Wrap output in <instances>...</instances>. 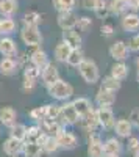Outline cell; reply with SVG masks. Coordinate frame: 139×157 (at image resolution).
<instances>
[{
  "label": "cell",
  "mask_w": 139,
  "mask_h": 157,
  "mask_svg": "<svg viewBox=\"0 0 139 157\" xmlns=\"http://www.w3.org/2000/svg\"><path fill=\"white\" fill-rule=\"evenodd\" d=\"M20 41L27 47H37L42 43V35L37 27L33 25H23L20 29Z\"/></svg>",
  "instance_id": "3957f363"
},
{
  "label": "cell",
  "mask_w": 139,
  "mask_h": 157,
  "mask_svg": "<svg viewBox=\"0 0 139 157\" xmlns=\"http://www.w3.org/2000/svg\"><path fill=\"white\" fill-rule=\"evenodd\" d=\"M133 157H139V148H137V149L133 152Z\"/></svg>",
  "instance_id": "bcb514c9"
},
{
  "label": "cell",
  "mask_w": 139,
  "mask_h": 157,
  "mask_svg": "<svg viewBox=\"0 0 139 157\" xmlns=\"http://www.w3.org/2000/svg\"><path fill=\"white\" fill-rule=\"evenodd\" d=\"M34 86H36V80H34V78L23 77V82H22V90L23 91H33Z\"/></svg>",
  "instance_id": "b9f144b4"
},
{
  "label": "cell",
  "mask_w": 139,
  "mask_h": 157,
  "mask_svg": "<svg viewBox=\"0 0 139 157\" xmlns=\"http://www.w3.org/2000/svg\"><path fill=\"white\" fill-rule=\"evenodd\" d=\"M30 63L34 64L37 69H41V71H42V69L47 66V64L50 63V60H48L47 52H44V50H41V49H36L33 54L30 55Z\"/></svg>",
  "instance_id": "44dd1931"
},
{
  "label": "cell",
  "mask_w": 139,
  "mask_h": 157,
  "mask_svg": "<svg viewBox=\"0 0 139 157\" xmlns=\"http://www.w3.org/2000/svg\"><path fill=\"white\" fill-rule=\"evenodd\" d=\"M22 146H23V141H22V140H17V138H14V137H8V138L5 140V143H3L2 149H3V152H5L6 155L16 157V155L22 154Z\"/></svg>",
  "instance_id": "4fadbf2b"
},
{
  "label": "cell",
  "mask_w": 139,
  "mask_h": 157,
  "mask_svg": "<svg viewBox=\"0 0 139 157\" xmlns=\"http://www.w3.org/2000/svg\"><path fill=\"white\" fill-rule=\"evenodd\" d=\"M120 86H122V82L117 80V78H114L112 75L105 77V78H103V82H102V88L109 90V91H114V93L120 90Z\"/></svg>",
  "instance_id": "836d02e7"
},
{
  "label": "cell",
  "mask_w": 139,
  "mask_h": 157,
  "mask_svg": "<svg viewBox=\"0 0 139 157\" xmlns=\"http://www.w3.org/2000/svg\"><path fill=\"white\" fill-rule=\"evenodd\" d=\"M136 80L139 82V69H137V72H136Z\"/></svg>",
  "instance_id": "f907efd6"
},
{
  "label": "cell",
  "mask_w": 139,
  "mask_h": 157,
  "mask_svg": "<svg viewBox=\"0 0 139 157\" xmlns=\"http://www.w3.org/2000/svg\"><path fill=\"white\" fill-rule=\"evenodd\" d=\"M41 148H42V152H44V154H50V155L56 154V152L59 151V146H58L55 137H47L45 141L41 145Z\"/></svg>",
  "instance_id": "1f68e13d"
},
{
  "label": "cell",
  "mask_w": 139,
  "mask_h": 157,
  "mask_svg": "<svg viewBox=\"0 0 139 157\" xmlns=\"http://www.w3.org/2000/svg\"><path fill=\"white\" fill-rule=\"evenodd\" d=\"M37 126L41 127V130L44 134H47L48 137H56L62 129H64V126H62L58 120H47V118H44L42 121L37 123Z\"/></svg>",
  "instance_id": "7c38bea8"
},
{
  "label": "cell",
  "mask_w": 139,
  "mask_h": 157,
  "mask_svg": "<svg viewBox=\"0 0 139 157\" xmlns=\"http://www.w3.org/2000/svg\"><path fill=\"white\" fill-rule=\"evenodd\" d=\"M17 71V61L12 57H3L0 60V74L3 75H12Z\"/></svg>",
  "instance_id": "603a6c76"
},
{
  "label": "cell",
  "mask_w": 139,
  "mask_h": 157,
  "mask_svg": "<svg viewBox=\"0 0 139 157\" xmlns=\"http://www.w3.org/2000/svg\"><path fill=\"white\" fill-rule=\"evenodd\" d=\"M41 78H42V83H44L45 86H50L52 83H55L58 78H61V77H59L58 68L55 66L53 63H48L47 66L41 71Z\"/></svg>",
  "instance_id": "5bb4252c"
},
{
  "label": "cell",
  "mask_w": 139,
  "mask_h": 157,
  "mask_svg": "<svg viewBox=\"0 0 139 157\" xmlns=\"http://www.w3.org/2000/svg\"><path fill=\"white\" fill-rule=\"evenodd\" d=\"M111 75L114 78H117V80H120V82L125 80V78L128 77V66L123 61H116L111 68Z\"/></svg>",
  "instance_id": "d4e9b609"
},
{
  "label": "cell",
  "mask_w": 139,
  "mask_h": 157,
  "mask_svg": "<svg viewBox=\"0 0 139 157\" xmlns=\"http://www.w3.org/2000/svg\"><path fill=\"white\" fill-rule=\"evenodd\" d=\"M61 107V113H59V123L62 126H73V124H77L78 120H80V115L78 112L75 110L73 107V104L72 102H67L64 101V104Z\"/></svg>",
  "instance_id": "277c9868"
},
{
  "label": "cell",
  "mask_w": 139,
  "mask_h": 157,
  "mask_svg": "<svg viewBox=\"0 0 139 157\" xmlns=\"http://www.w3.org/2000/svg\"><path fill=\"white\" fill-rule=\"evenodd\" d=\"M70 50H72V47L69 44H66L64 41H59L55 47V60L59 61V63H66Z\"/></svg>",
  "instance_id": "484cf974"
},
{
  "label": "cell",
  "mask_w": 139,
  "mask_h": 157,
  "mask_svg": "<svg viewBox=\"0 0 139 157\" xmlns=\"http://www.w3.org/2000/svg\"><path fill=\"white\" fill-rule=\"evenodd\" d=\"M75 27H77L80 32H87L92 27V21H91V17H87V16H81V17L77 19Z\"/></svg>",
  "instance_id": "f35d334b"
},
{
  "label": "cell",
  "mask_w": 139,
  "mask_h": 157,
  "mask_svg": "<svg viewBox=\"0 0 139 157\" xmlns=\"http://www.w3.org/2000/svg\"><path fill=\"white\" fill-rule=\"evenodd\" d=\"M77 5V0H53V6L55 10L59 11H70Z\"/></svg>",
  "instance_id": "8d00e7d4"
},
{
  "label": "cell",
  "mask_w": 139,
  "mask_h": 157,
  "mask_svg": "<svg viewBox=\"0 0 139 157\" xmlns=\"http://www.w3.org/2000/svg\"><path fill=\"white\" fill-rule=\"evenodd\" d=\"M123 151V145L117 138H108L103 141V154H112V155H120Z\"/></svg>",
  "instance_id": "7402d4cb"
},
{
  "label": "cell",
  "mask_w": 139,
  "mask_h": 157,
  "mask_svg": "<svg viewBox=\"0 0 139 157\" xmlns=\"http://www.w3.org/2000/svg\"><path fill=\"white\" fill-rule=\"evenodd\" d=\"M128 50H130V52H139V33L134 35V36L130 39V43H128Z\"/></svg>",
  "instance_id": "7bdbcfd3"
},
{
  "label": "cell",
  "mask_w": 139,
  "mask_h": 157,
  "mask_svg": "<svg viewBox=\"0 0 139 157\" xmlns=\"http://www.w3.org/2000/svg\"><path fill=\"white\" fill-rule=\"evenodd\" d=\"M136 66H137V69H139V57L136 58Z\"/></svg>",
  "instance_id": "681fc988"
},
{
  "label": "cell",
  "mask_w": 139,
  "mask_h": 157,
  "mask_svg": "<svg viewBox=\"0 0 139 157\" xmlns=\"http://www.w3.org/2000/svg\"><path fill=\"white\" fill-rule=\"evenodd\" d=\"M23 77H28V78H34V80H37V78L41 77V69H37L34 64H27V66L23 68Z\"/></svg>",
  "instance_id": "74e56055"
},
{
  "label": "cell",
  "mask_w": 139,
  "mask_h": 157,
  "mask_svg": "<svg viewBox=\"0 0 139 157\" xmlns=\"http://www.w3.org/2000/svg\"><path fill=\"white\" fill-rule=\"evenodd\" d=\"M77 19L78 17L75 16L73 10H70V11H59L58 17H56V22H58V27L61 30H70V29H75Z\"/></svg>",
  "instance_id": "9c48e42d"
},
{
  "label": "cell",
  "mask_w": 139,
  "mask_h": 157,
  "mask_svg": "<svg viewBox=\"0 0 139 157\" xmlns=\"http://www.w3.org/2000/svg\"><path fill=\"white\" fill-rule=\"evenodd\" d=\"M136 115H137V118H136V123H137V126H139V112H136Z\"/></svg>",
  "instance_id": "c3c4849f"
},
{
  "label": "cell",
  "mask_w": 139,
  "mask_h": 157,
  "mask_svg": "<svg viewBox=\"0 0 139 157\" xmlns=\"http://www.w3.org/2000/svg\"><path fill=\"white\" fill-rule=\"evenodd\" d=\"M100 33H102V36H105V38H109V36L114 35V27L109 25V24H103L102 29H100Z\"/></svg>",
  "instance_id": "ee69618b"
},
{
  "label": "cell",
  "mask_w": 139,
  "mask_h": 157,
  "mask_svg": "<svg viewBox=\"0 0 139 157\" xmlns=\"http://www.w3.org/2000/svg\"><path fill=\"white\" fill-rule=\"evenodd\" d=\"M102 157H119V155H112V154H103Z\"/></svg>",
  "instance_id": "7dc6e473"
},
{
  "label": "cell",
  "mask_w": 139,
  "mask_h": 157,
  "mask_svg": "<svg viewBox=\"0 0 139 157\" xmlns=\"http://www.w3.org/2000/svg\"><path fill=\"white\" fill-rule=\"evenodd\" d=\"M25 134H27V126L25 124H19L16 123L14 126L9 127V137H14L17 140H25Z\"/></svg>",
  "instance_id": "e575fe53"
},
{
  "label": "cell",
  "mask_w": 139,
  "mask_h": 157,
  "mask_svg": "<svg viewBox=\"0 0 139 157\" xmlns=\"http://www.w3.org/2000/svg\"><path fill=\"white\" fill-rule=\"evenodd\" d=\"M103 155V141L98 134L91 132L87 138V157H102Z\"/></svg>",
  "instance_id": "ba28073f"
},
{
  "label": "cell",
  "mask_w": 139,
  "mask_h": 157,
  "mask_svg": "<svg viewBox=\"0 0 139 157\" xmlns=\"http://www.w3.org/2000/svg\"><path fill=\"white\" fill-rule=\"evenodd\" d=\"M55 138H56V143H58L59 149L72 151V149H75V148L78 146V138H77V135L72 134V132H69V130H66V129H62Z\"/></svg>",
  "instance_id": "5b68a950"
},
{
  "label": "cell",
  "mask_w": 139,
  "mask_h": 157,
  "mask_svg": "<svg viewBox=\"0 0 139 157\" xmlns=\"http://www.w3.org/2000/svg\"><path fill=\"white\" fill-rule=\"evenodd\" d=\"M62 41L66 44H69L72 49H80L83 39H81V35L77 30L70 29V30H62Z\"/></svg>",
  "instance_id": "2e32d148"
},
{
  "label": "cell",
  "mask_w": 139,
  "mask_h": 157,
  "mask_svg": "<svg viewBox=\"0 0 139 157\" xmlns=\"http://www.w3.org/2000/svg\"><path fill=\"white\" fill-rule=\"evenodd\" d=\"M94 13L98 19H106L111 14V8L108 0H97V5L94 8Z\"/></svg>",
  "instance_id": "83f0119b"
},
{
  "label": "cell",
  "mask_w": 139,
  "mask_h": 157,
  "mask_svg": "<svg viewBox=\"0 0 139 157\" xmlns=\"http://www.w3.org/2000/svg\"><path fill=\"white\" fill-rule=\"evenodd\" d=\"M30 118H31L34 123L42 121L44 118H45V110H44V107H36V109L30 110Z\"/></svg>",
  "instance_id": "ab89813d"
},
{
  "label": "cell",
  "mask_w": 139,
  "mask_h": 157,
  "mask_svg": "<svg viewBox=\"0 0 139 157\" xmlns=\"http://www.w3.org/2000/svg\"><path fill=\"white\" fill-rule=\"evenodd\" d=\"M120 25H122L123 32H136V30H139V14L134 13V11L125 13V14L122 16Z\"/></svg>",
  "instance_id": "9a60e30c"
},
{
  "label": "cell",
  "mask_w": 139,
  "mask_h": 157,
  "mask_svg": "<svg viewBox=\"0 0 139 157\" xmlns=\"http://www.w3.org/2000/svg\"><path fill=\"white\" fill-rule=\"evenodd\" d=\"M0 22H2V19H0Z\"/></svg>",
  "instance_id": "f5cc1de1"
},
{
  "label": "cell",
  "mask_w": 139,
  "mask_h": 157,
  "mask_svg": "<svg viewBox=\"0 0 139 157\" xmlns=\"http://www.w3.org/2000/svg\"><path fill=\"white\" fill-rule=\"evenodd\" d=\"M77 124H80V127L84 130V132H89V134L95 132L97 127H100L98 126V118H97V109L92 107L86 115L80 116V120H78Z\"/></svg>",
  "instance_id": "8992f818"
},
{
  "label": "cell",
  "mask_w": 139,
  "mask_h": 157,
  "mask_svg": "<svg viewBox=\"0 0 139 157\" xmlns=\"http://www.w3.org/2000/svg\"><path fill=\"white\" fill-rule=\"evenodd\" d=\"M47 93L50 98H53L56 101H67L73 94V86L69 82L62 80V78H58L55 83L47 86Z\"/></svg>",
  "instance_id": "6da1fadb"
},
{
  "label": "cell",
  "mask_w": 139,
  "mask_h": 157,
  "mask_svg": "<svg viewBox=\"0 0 139 157\" xmlns=\"http://www.w3.org/2000/svg\"><path fill=\"white\" fill-rule=\"evenodd\" d=\"M22 154L23 157H41L44 152H42L41 145H37L36 141H23Z\"/></svg>",
  "instance_id": "cb8c5ba5"
},
{
  "label": "cell",
  "mask_w": 139,
  "mask_h": 157,
  "mask_svg": "<svg viewBox=\"0 0 139 157\" xmlns=\"http://www.w3.org/2000/svg\"><path fill=\"white\" fill-rule=\"evenodd\" d=\"M42 17L37 11H28L23 14V25H33V27H39Z\"/></svg>",
  "instance_id": "d6a6232c"
},
{
  "label": "cell",
  "mask_w": 139,
  "mask_h": 157,
  "mask_svg": "<svg viewBox=\"0 0 139 157\" xmlns=\"http://www.w3.org/2000/svg\"><path fill=\"white\" fill-rule=\"evenodd\" d=\"M139 148V138L137 137H128V143H127V151L128 152H134Z\"/></svg>",
  "instance_id": "60d3db41"
},
{
  "label": "cell",
  "mask_w": 139,
  "mask_h": 157,
  "mask_svg": "<svg viewBox=\"0 0 139 157\" xmlns=\"http://www.w3.org/2000/svg\"><path fill=\"white\" fill-rule=\"evenodd\" d=\"M81 5H83V8H86V10H92V11H94V8H95V5H97V0H83Z\"/></svg>",
  "instance_id": "f6af8a7d"
},
{
  "label": "cell",
  "mask_w": 139,
  "mask_h": 157,
  "mask_svg": "<svg viewBox=\"0 0 139 157\" xmlns=\"http://www.w3.org/2000/svg\"><path fill=\"white\" fill-rule=\"evenodd\" d=\"M83 60H84V55H83V50H81V47H80V49H72V50H70V54H69L66 63L69 64V66L77 68Z\"/></svg>",
  "instance_id": "f546056e"
},
{
  "label": "cell",
  "mask_w": 139,
  "mask_h": 157,
  "mask_svg": "<svg viewBox=\"0 0 139 157\" xmlns=\"http://www.w3.org/2000/svg\"><path fill=\"white\" fill-rule=\"evenodd\" d=\"M109 57L111 58H114L116 61H125L128 58V54H130V50H128V46L125 44L123 41H116V43H112L109 46Z\"/></svg>",
  "instance_id": "30bf717a"
},
{
  "label": "cell",
  "mask_w": 139,
  "mask_h": 157,
  "mask_svg": "<svg viewBox=\"0 0 139 157\" xmlns=\"http://www.w3.org/2000/svg\"><path fill=\"white\" fill-rule=\"evenodd\" d=\"M95 104H97V107H111V105H114L116 104V93L100 86V90L95 94Z\"/></svg>",
  "instance_id": "8fae6325"
},
{
  "label": "cell",
  "mask_w": 139,
  "mask_h": 157,
  "mask_svg": "<svg viewBox=\"0 0 139 157\" xmlns=\"http://www.w3.org/2000/svg\"><path fill=\"white\" fill-rule=\"evenodd\" d=\"M97 118H98V126L102 129L109 130V129L114 127L116 118H114V113H112L111 107H98L97 109Z\"/></svg>",
  "instance_id": "52a82bcc"
},
{
  "label": "cell",
  "mask_w": 139,
  "mask_h": 157,
  "mask_svg": "<svg viewBox=\"0 0 139 157\" xmlns=\"http://www.w3.org/2000/svg\"><path fill=\"white\" fill-rule=\"evenodd\" d=\"M19 10L17 0H0V16L2 17H12Z\"/></svg>",
  "instance_id": "ffe728a7"
},
{
  "label": "cell",
  "mask_w": 139,
  "mask_h": 157,
  "mask_svg": "<svg viewBox=\"0 0 139 157\" xmlns=\"http://www.w3.org/2000/svg\"><path fill=\"white\" fill-rule=\"evenodd\" d=\"M72 104H73L75 110L78 112V115H80V116L86 115L87 112H89V110L92 109L91 101L87 99V98H77V99H73V101H72Z\"/></svg>",
  "instance_id": "4316f807"
},
{
  "label": "cell",
  "mask_w": 139,
  "mask_h": 157,
  "mask_svg": "<svg viewBox=\"0 0 139 157\" xmlns=\"http://www.w3.org/2000/svg\"><path fill=\"white\" fill-rule=\"evenodd\" d=\"M45 110V118L47 120H58L59 121V113H61V107L58 104H47L44 105Z\"/></svg>",
  "instance_id": "d590c367"
},
{
  "label": "cell",
  "mask_w": 139,
  "mask_h": 157,
  "mask_svg": "<svg viewBox=\"0 0 139 157\" xmlns=\"http://www.w3.org/2000/svg\"><path fill=\"white\" fill-rule=\"evenodd\" d=\"M0 54L3 57H12L17 54V46L16 41L9 36H3L0 38Z\"/></svg>",
  "instance_id": "e0dca14e"
},
{
  "label": "cell",
  "mask_w": 139,
  "mask_h": 157,
  "mask_svg": "<svg viewBox=\"0 0 139 157\" xmlns=\"http://www.w3.org/2000/svg\"><path fill=\"white\" fill-rule=\"evenodd\" d=\"M123 2H127V3H128V2H130V0H123Z\"/></svg>",
  "instance_id": "816d5d0a"
},
{
  "label": "cell",
  "mask_w": 139,
  "mask_h": 157,
  "mask_svg": "<svg viewBox=\"0 0 139 157\" xmlns=\"http://www.w3.org/2000/svg\"><path fill=\"white\" fill-rule=\"evenodd\" d=\"M112 129H114L116 135H119L120 138H128L133 132V124L130 120H123L122 118V120H117L114 123V127Z\"/></svg>",
  "instance_id": "ac0fdd59"
},
{
  "label": "cell",
  "mask_w": 139,
  "mask_h": 157,
  "mask_svg": "<svg viewBox=\"0 0 139 157\" xmlns=\"http://www.w3.org/2000/svg\"><path fill=\"white\" fill-rule=\"evenodd\" d=\"M17 113L12 107H2L0 109V123H2L5 127H11L14 126L17 121Z\"/></svg>",
  "instance_id": "d6986e66"
},
{
  "label": "cell",
  "mask_w": 139,
  "mask_h": 157,
  "mask_svg": "<svg viewBox=\"0 0 139 157\" xmlns=\"http://www.w3.org/2000/svg\"><path fill=\"white\" fill-rule=\"evenodd\" d=\"M109 8H111V14H117V16H123L128 11V3L123 0H111L109 2Z\"/></svg>",
  "instance_id": "4dcf8cb0"
},
{
  "label": "cell",
  "mask_w": 139,
  "mask_h": 157,
  "mask_svg": "<svg viewBox=\"0 0 139 157\" xmlns=\"http://www.w3.org/2000/svg\"><path fill=\"white\" fill-rule=\"evenodd\" d=\"M78 72L81 75V78L86 82V83H89V85H94L98 82V78H100V72H98V66L95 64L94 60H89V58H84L80 64H78Z\"/></svg>",
  "instance_id": "7a4b0ae2"
},
{
  "label": "cell",
  "mask_w": 139,
  "mask_h": 157,
  "mask_svg": "<svg viewBox=\"0 0 139 157\" xmlns=\"http://www.w3.org/2000/svg\"><path fill=\"white\" fill-rule=\"evenodd\" d=\"M16 30V21L12 17H5L0 22V35L3 36H9L11 33H14Z\"/></svg>",
  "instance_id": "f1b7e54d"
}]
</instances>
